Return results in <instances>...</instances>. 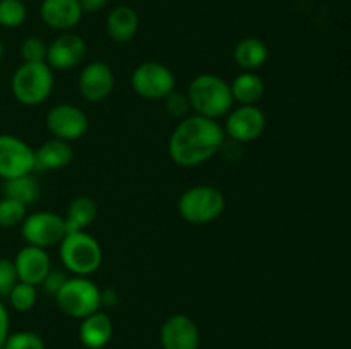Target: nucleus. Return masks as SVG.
Listing matches in <instances>:
<instances>
[{
  "label": "nucleus",
  "instance_id": "obj_1",
  "mask_svg": "<svg viewBox=\"0 0 351 349\" xmlns=\"http://www.w3.org/2000/svg\"><path fill=\"white\" fill-rule=\"evenodd\" d=\"M226 142L225 130L218 120L189 115L177 123L168 139V156L182 168H195L221 153Z\"/></svg>",
  "mask_w": 351,
  "mask_h": 349
},
{
  "label": "nucleus",
  "instance_id": "obj_2",
  "mask_svg": "<svg viewBox=\"0 0 351 349\" xmlns=\"http://www.w3.org/2000/svg\"><path fill=\"white\" fill-rule=\"evenodd\" d=\"M187 98L195 115L211 120L226 116L235 105L230 82L211 72H204L192 79L187 89Z\"/></svg>",
  "mask_w": 351,
  "mask_h": 349
},
{
  "label": "nucleus",
  "instance_id": "obj_3",
  "mask_svg": "<svg viewBox=\"0 0 351 349\" xmlns=\"http://www.w3.org/2000/svg\"><path fill=\"white\" fill-rule=\"evenodd\" d=\"M58 257L64 269L72 276L89 277L101 267L103 248L88 231L65 233L58 243Z\"/></svg>",
  "mask_w": 351,
  "mask_h": 349
},
{
  "label": "nucleus",
  "instance_id": "obj_4",
  "mask_svg": "<svg viewBox=\"0 0 351 349\" xmlns=\"http://www.w3.org/2000/svg\"><path fill=\"white\" fill-rule=\"evenodd\" d=\"M55 86L53 70L47 62L21 64L10 77V91L17 103L24 106H38L50 98Z\"/></svg>",
  "mask_w": 351,
  "mask_h": 349
},
{
  "label": "nucleus",
  "instance_id": "obj_5",
  "mask_svg": "<svg viewBox=\"0 0 351 349\" xmlns=\"http://www.w3.org/2000/svg\"><path fill=\"white\" fill-rule=\"evenodd\" d=\"M226 207V197L215 185H194L178 197L177 209L184 221L208 224L216 221Z\"/></svg>",
  "mask_w": 351,
  "mask_h": 349
},
{
  "label": "nucleus",
  "instance_id": "obj_6",
  "mask_svg": "<svg viewBox=\"0 0 351 349\" xmlns=\"http://www.w3.org/2000/svg\"><path fill=\"white\" fill-rule=\"evenodd\" d=\"M53 298L62 313L71 318L82 320L88 315L101 310V289L89 277H67Z\"/></svg>",
  "mask_w": 351,
  "mask_h": 349
},
{
  "label": "nucleus",
  "instance_id": "obj_7",
  "mask_svg": "<svg viewBox=\"0 0 351 349\" xmlns=\"http://www.w3.org/2000/svg\"><path fill=\"white\" fill-rule=\"evenodd\" d=\"M134 92L144 99L158 101L175 91L177 79L170 67L156 60H147L137 65L130 75Z\"/></svg>",
  "mask_w": 351,
  "mask_h": 349
},
{
  "label": "nucleus",
  "instance_id": "obj_8",
  "mask_svg": "<svg viewBox=\"0 0 351 349\" xmlns=\"http://www.w3.org/2000/svg\"><path fill=\"white\" fill-rule=\"evenodd\" d=\"M64 216L51 211L31 212L21 222V236L26 245L40 246L48 250L50 246H58L65 236Z\"/></svg>",
  "mask_w": 351,
  "mask_h": 349
},
{
  "label": "nucleus",
  "instance_id": "obj_9",
  "mask_svg": "<svg viewBox=\"0 0 351 349\" xmlns=\"http://www.w3.org/2000/svg\"><path fill=\"white\" fill-rule=\"evenodd\" d=\"M226 139L237 144H249L259 139L266 130V115L257 105L233 106L223 123Z\"/></svg>",
  "mask_w": 351,
  "mask_h": 349
},
{
  "label": "nucleus",
  "instance_id": "obj_10",
  "mask_svg": "<svg viewBox=\"0 0 351 349\" xmlns=\"http://www.w3.org/2000/svg\"><path fill=\"white\" fill-rule=\"evenodd\" d=\"M45 127L48 133L55 139L79 140L88 133L89 118L79 106L71 103H60V105L51 106L45 115Z\"/></svg>",
  "mask_w": 351,
  "mask_h": 349
},
{
  "label": "nucleus",
  "instance_id": "obj_11",
  "mask_svg": "<svg viewBox=\"0 0 351 349\" xmlns=\"http://www.w3.org/2000/svg\"><path fill=\"white\" fill-rule=\"evenodd\" d=\"M34 173V149L12 133H0V178L3 181Z\"/></svg>",
  "mask_w": 351,
  "mask_h": 349
},
{
  "label": "nucleus",
  "instance_id": "obj_12",
  "mask_svg": "<svg viewBox=\"0 0 351 349\" xmlns=\"http://www.w3.org/2000/svg\"><path fill=\"white\" fill-rule=\"evenodd\" d=\"M77 88L86 101L101 103L115 88V74L106 62L93 60L79 74Z\"/></svg>",
  "mask_w": 351,
  "mask_h": 349
},
{
  "label": "nucleus",
  "instance_id": "obj_13",
  "mask_svg": "<svg viewBox=\"0 0 351 349\" xmlns=\"http://www.w3.org/2000/svg\"><path fill=\"white\" fill-rule=\"evenodd\" d=\"M88 53L84 38L75 33H62L48 43L47 65L51 70H71L75 68Z\"/></svg>",
  "mask_w": 351,
  "mask_h": 349
},
{
  "label": "nucleus",
  "instance_id": "obj_14",
  "mask_svg": "<svg viewBox=\"0 0 351 349\" xmlns=\"http://www.w3.org/2000/svg\"><path fill=\"white\" fill-rule=\"evenodd\" d=\"M160 342L163 349H199L201 332L194 318L185 313H175L161 325Z\"/></svg>",
  "mask_w": 351,
  "mask_h": 349
},
{
  "label": "nucleus",
  "instance_id": "obj_15",
  "mask_svg": "<svg viewBox=\"0 0 351 349\" xmlns=\"http://www.w3.org/2000/svg\"><path fill=\"white\" fill-rule=\"evenodd\" d=\"M12 262L16 267L17 279L33 286H40L51 269V259L47 250L33 245H24L16 253Z\"/></svg>",
  "mask_w": 351,
  "mask_h": 349
},
{
  "label": "nucleus",
  "instance_id": "obj_16",
  "mask_svg": "<svg viewBox=\"0 0 351 349\" xmlns=\"http://www.w3.org/2000/svg\"><path fill=\"white\" fill-rule=\"evenodd\" d=\"M82 14L79 0H41L40 3L41 21L60 33H69L77 27Z\"/></svg>",
  "mask_w": 351,
  "mask_h": 349
},
{
  "label": "nucleus",
  "instance_id": "obj_17",
  "mask_svg": "<svg viewBox=\"0 0 351 349\" xmlns=\"http://www.w3.org/2000/svg\"><path fill=\"white\" fill-rule=\"evenodd\" d=\"M74 157V149L67 140L50 137L34 149V171H57L69 166Z\"/></svg>",
  "mask_w": 351,
  "mask_h": 349
},
{
  "label": "nucleus",
  "instance_id": "obj_18",
  "mask_svg": "<svg viewBox=\"0 0 351 349\" xmlns=\"http://www.w3.org/2000/svg\"><path fill=\"white\" fill-rule=\"evenodd\" d=\"M113 335V322L108 313L98 310L82 318L79 325V341L88 349H103Z\"/></svg>",
  "mask_w": 351,
  "mask_h": 349
},
{
  "label": "nucleus",
  "instance_id": "obj_19",
  "mask_svg": "<svg viewBox=\"0 0 351 349\" xmlns=\"http://www.w3.org/2000/svg\"><path fill=\"white\" fill-rule=\"evenodd\" d=\"M105 27L115 43H129L139 29V16L130 5H115L106 16Z\"/></svg>",
  "mask_w": 351,
  "mask_h": 349
},
{
  "label": "nucleus",
  "instance_id": "obj_20",
  "mask_svg": "<svg viewBox=\"0 0 351 349\" xmlns=\"http://www.w3.org/2000/svg\"><path fill=\"white\" fill-rule=\"evenodd\" d=\"M269 58V48L261 38L249 36L233 48V60L243 72H257Z\"/></svg>",
  "mask_w": 351,
  "mask_h": 349
},
{
  "label": "nucleus",
  "instance_id": "obj_21",
  "mask_svg": "<svg viewBox=\"0 0 351 349\" xmlns=\"http://www.w3.org/2000/svg\"><path fill=\"white\" fill-rule=\"evenodd\" d=\"M96 216H98V205H96L95 198L89 195H77L75 198H72L64 216L65 229L67 233L86 231V228L95 222Z\"/></svg>",
  "mask_w": 351,
  "mask_h": 349
},
{
  "label": "nucleus",
  "instance_id": "obj_22",
  "mask_svg": "<svg viewBox=\"0 0 351 349\" xmlns=\"http://www.w3.org/2000/svg\"><path fill=\"white\" fill-rule=\"evenodd\" d=\"M233 101L239 105H257L266 92V84L257 72H240L232 82Z\"/></svg>",
  "mask_w": 351,
  "mask_h": 349
},
{
  "label": "nucleus",
  "instance_id": "obj_23",
  "mask_svg": "<svg viewBox=\"0 0 351 349\" xmlns=\"http://www.w3.org/2000/svg\"><path fill=\"white\" fill-rule=\"evenodd\" d=\"M3 197H10L14 201L23 202L24 205H29L40 197V183L33 177V173L5 180L3 181Z\"/></svg>",
  "mask_w": 351,
  "mask_h": 349
},
{
  "label": "nucleus",
  "instance_id": "obj_24",
  "mask_svg": "<svg viewBox=\"0 0 351 349\" xmlns=\"http://www.w3.org/2000/svg\"><path fill=\"white\" fill-rule=\"evenodd\" d=\"M7 300H9L10 307L16 311H21V313L33 310L34 305H36L38 301V286L21 283L19 281V283L12 287V291L9 293Z\"/></svg>",
  "mask_w": 351,
  "mask_h": 349
},
{
  "label": "nucleus",
  "instance_id": "obj_25",
  "mask_svg": "<svg viewBox=\"0 0 351 349\" xmlns=\"http://www.w3.org/2000/svg\"><path fill=\"white\" fill-rule=\"evenodd\" d=\"M27 17V9L23 0H0V26L16 29L23 26Z\"/></svg>",
  "mask_w": 351,
  "mask_h": 349
},
{
  "label": "nucleus",
  "instance_id": "obj_26",
  "mask_svg": "<svg viewBox=\"0 0 351 349\" xmlns=\"http://www.w3.org/2000/svg\"><path fill=\"white\" fill-rule=\"evenodd\" d=\"M27 216V205L10 197L0 198V228H16L21 226Z\"/></svg>",
  "mask_w": 351,
  "mask_h": 349
},
{
  "label": "nucleus",
  "instance_id": "obj_27",
  "mask_svg": "<svg viewBox=\"0 0 351 349\" xmlns=\"http://www.w3.org/2000/svg\"><path fill=\"white\" fill-rule=\"evenodd\" d=\"M47 50L48 44L45 43L41 38L27 36L26 40L21 43V60H23L24 64H40V62H47Z\"/></svg>",
  "mask_w": 351,
  "mask_h": 349
},
{
  "label": "nucleus",
  "instance_id": "obj_28",
  "mask_svg": "<svg viewBox=\"0 0 351 349\" xmlns=\"http://www.w3.org/2000/svg\"><path fill=\"white\" fill-rule=\"evenodd\" d=\"M5 349H47L43 337L33 331H19L9 334L5 344Z\"/></svg>",
  "mask_w": 351,
  "mask_h": 349
},
{
  "label": "nucleus",
  "instance_id": "obj_29",
  "mask_svg": "<svg viewBox=\"0 0 351 349\" xmlns=\"http://www.w3.org/2000/svg\"><path fill=\"white\" fill-rule=\"evenodd\" d=\"M163 101H165V109H167L168 115L173 116V118L182 120L185 118V116H189V112H191V103H189L187 92L173 91L170 92Z\"/></svg>",
  "mask_w": 351,
  "mask_h": 349
},
{
  "label": "nucleus",
  "instance_id": "obj_30",
  "mask_svg": "<svg viewBox=\"0 0 351 349\" xmlns=\"http://www.w3.org/2000/svg\"><path fill=\"white\" fill-rule=\"evenodd\" d=\"M19 283L16 267L10 259H0V300L9 296L12 287Z\"/></svg>",
  "mask_w": 351,
  "mask_h": 349
},
{
  "label": "nucleus",
  "instance_id": "obj_31",
  "mask_svg": "<svg viewBox=\"0 0 351 349\" xmlns=\"http://www.w3.org/2000/svg\"><path fill=\"white\" fill-rule=\"evenodd\" d=\"M67 281V276H65V272L62 269H53L51 267L50 272L47 274V277L43 279V283L40 284V286H43V291L47 294H51V296H55V294L58 293V289H60L62 286H64V283Z\"/></svg>",
  "mask_w": 351,
  "mask_h": 349
},
{
  "label": "nucleus",
  "instance_id": "obj_32",
  "mask_svg": "<svg viewBox=\"0 0 351 349\" xmlns=\"http://www.w3.org/2000/svg\"><path fill=\"white\" fill-rule=\"evenodd\" d=\"M10 334V320H9V311L3 301L0 300V348L5 344L7 337Z\"/></svg>",
  "mask_w": 351,
  "mask_h": 349
},
{
  "label": "nucleus",
  "instance_id": "obj_33",
  "mask_svg": "<svg viewBox=\"0 0 351 349\" xmlns=\"http://www.w3.org/2000/svg\"><path fill=\"white\" fill-rule=\"evenodd\" d=\"M120 303L119 291L113 287L101 289V308H115Z\"/></svg>",
  "mask_w": 351,
  "mask_h": 349
},
{
  "label": "nucleus",
  "instance_id": "obj_34",
  "mask_svg": "<svg viewBox=\"0 0 351 349\" xmlns=\"http://www.w3.org/2000/svg\"><path fill=\"white\" fill-rule=\"evenodd\" d=\"M79 3H81L82 12L93 14V12H99V10L105 9L106 3H108V0H79Z\"/></svg>",
  "mask_w": 351,
  "mask_h": 349
},
{
  "label": "nucleus",
  "instance_id": "obj_35",
  "mask_svg": "<svg viewBox=\"0 0 351 349\" xmlns=\"http://www.w3.org/2000/svg\"><path fill=\"white\" fill-rule=\"evenodd\" d=\"M2 57H3V43L2 40H0V60H2Z\"/></svg>",
  "mask_w": 351,
  "mask_h": 349
},
{
  "label": "nucleus",
  "instance_id": "obj_36",
  "mask_svg": "<svg viewBox=\"0 0 351 349\" xmlns=\"http://www.w3.org/2000/svg\"><path fill=\"white\" fill-rule=\"evenodd\" d=\"M0 349H5V348H3V346H2V348H0Z\"/></svg>",
  "mask_w": 351,
  "mask_h": 349
}]
</instances>
